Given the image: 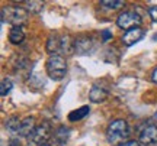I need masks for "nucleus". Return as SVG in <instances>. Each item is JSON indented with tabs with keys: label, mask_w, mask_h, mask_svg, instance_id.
<instances>
[{
	"label": "nucleus",
	"mask_w": 157,
	"mask_h": 146,
	"mask_svg": "<svg viewBox=\"0 0 157 146\" xmlns=\"http://www.w3.org/2000/svg\"><path fill=\"white\" fill-rule=\"evenodd\" d=\"M148 146H157V143H153V145H148Z\"/></svg>",
	"instance_id": "obj_26"
},
{
	"label": "nucleus",
	"mask_w": 157,
	"mask_h": 146,
	"mask_svg": "<svg viewBox=\"0 0 157 146\" xmlns=\"http://www.w3.org/2000/svg\"><path fill=\"white\" fill-rule=\"evenodd\" d=\"M101 35H102V41H103V42H108V41L112 38V32H111V30H108V29L102 30Z\"/></svg>",
	"instance_id": "obj_21"
},
{
	"label": "nucleus",
	"mask_w": 157,
	"mask_h": 146,
	"mask_svg": "<svg viewBox=\"0 0 157 146\" xmlns=\"http://www.w3.org/2000/svg\"><path fill=\"white\" fill-rule=\"evenodd\" d=\"M68 136H70V129L66 127V126H60V127L54 132V139H56L58 146L66 145V142L68 141Z\"/></svg>",
	"instance_id": "obj_12"
},
{
	"label": "nucleus",
	"mask_w": 157,
	"mask_h": 146,
	"mask_svg": "<svg viewBox=\"0 0 157 146\" xmlns=\"http://www.w3.org/2000/svg\"><path fill=\"white\" fill-rule=\"evenodd\" d=\"M26 9L32 13H39V12L44 9V3L42 2H25Z\"/></svg>",
	"instance_id": "obj_17"
},
{
	"label": "nucleus",
	"mask_w": 157,
	"mask_h": 146,
	"mask_svg": "<svg viewBox=\"0 0 157 146\" xmlns=\"http://www.w3.org/2000/svg\"><path fill=\"white\" fill-rule=\"evenodd\" d=\"M5 126H6V129H7L9 133H12V135H17V130H19V126H21V120H19L17 116H12V117L6 119Z\"/></svg>",
	"instance_id": "obj_15"
},
{
	"label": "nucleus",
	"mask_w": 157,
	"mask_h": 146,
	"mask_svg": "<svg viewBox=\"0 0 157 146\" xmlns=\"http://www.w3.org/2000/svg\"><path fill=\"white\" fill-rule=\"evenodd\" d=\"M61 52H64V54L74 52V41L70 35L61 36Z\"/></svg>",
	"instance_id": "obj_16"
},
{
	"label": "nucleus",
	"mask_w": 157,
	"mask_h": 146,
	"mask_svg": "<svg viewBox=\"0 0 157 146\" xmlns=\"http://www.w3.org/2000/svg\"><path fill=\"white\" fill-rule=\"evenodd\" d=\"M23 39H25V32H23L22 26H13L9 32V41L12 44L17 45V44H22Z\"/></svg>",
	"instance_id": "obj_13"
},
{
	"label": "nucleus",
	"mask_w": 157,
	"mask_h": 146,
	"mask_svg": "<svg viewBox=\"0 0 157 146\" xmlns=\"http://www.w3.org/2000/svg\"><path fill=\"white\" fill-rule=\"evenodd\" d=\"M140 23H141V16L138 13H135V12H124L117 19L118 26L121 29H127V30L140 26Z\"/></svg>",
	"instance_id": "obj_6"
},
{
	"label": "nucleus",
	"mask_w": 157,
	"mask_h": 146,
	"mask_svg": "<svg viewBox=\"0 0 157 146\" xmlns=\"http://www.w3.org/2000/svg\"><path fill=\"white\" fill-rule=\"evenodd\" d=\"M66 73H67L66 58L60 54L50 55L48 61H47V74L50 75V78L54 80V81H60V80L64 78Z\"/></svg>",
	"instance_id": "obj_3"
},
{
	"label": "nucleus",
	"mask_w": 157,
	"mask_h": 146,
	"mask_svg": "<svg viewBox=\"0 0 157 146\" xmlns=\"http://www.w3.org/2000/svg\"><path fill=\"white\" fill-rule=\"evenodd\" d=\"M143 36H144V29H141L140 26L132 28L122 35V44L125 46H132L138 41L143 39Z\"/></svg>",
	"instance_id": "obj_9"
},
{
	"label": "nucleus",
	"mask_w": 157,
	"mask_h": 146,
	"mask_svg": "<svg viewBox=\"0 0 157 146\" xmlns=\"http://www.w3.org/2000/svg\"><path fill=\"white\" fill-rule=\"evenodd\" d=\"M47 51L51 55H57V52L61 51V38H58L56 34L50 35V38L47 41Z\"/></svg>",
	"instance_id": "obj_11"
},
{
	"label": "nucleus",
	"mask_w": 157,
	"mask_h": 146,
	"mask_svg": "<svg viewBox=\"0 0 157 146\" xmlns=\"http://www.w3.org/2000/svg\"><path fill=\"white\" fill-rule=\"evenodd\" d=\"M148 15H150L153 22H157V6L156 5L148 7Z\"/></svg>",
	"instance_id": "obj_20"
},
{
	"label": "nucleus",
	"mask_w": 157,
	"mask_h": 146,
	"mask_svg": "<svg viewBox=\"0 0 157 146\" xmlns=\"http://www.w3.org/2000/svg\"><path fill=\"white\" fill-rule=\"evenodd\" d=\"M151 81L157 84V67L154 68V71H153V74H151Z\"/></svg>",
	"instance_id": "obj_24"
},
{
	"label": "nucleus",
	"mask_w": 157,
	"mask_h": 146,
	"mask_svg": "<svg viewBox=\"0 0 157 146\" xmlns=\"http://www.w3.org/2000/svg\"><path fill=\"white\" fill-rule=\"evenodd\" d=\"M129 136V129H128V123L122 120V119H118V120H113L112 123L108 126L106 130V139L109 143H119V142L128 139ZM124 143V142H122Z\"/></svg>",
	"instance_id": "obj_2"
},
{
	"label": "nucleus",
	"mask_w": 157,
	"mask_h": 146,
	"mask_svg": "<svg viewBox=\"0 0 157 146\" xmlns=\"http://www.w3.org/2000/svg\"><path fill=\"white\" fill-rule=\"evenodd\" d=\"M36 127L35 126V119L32 116H29V117H25L21 122V126H19V130H17V135L19 136H23V137H28L34 129Z\"/></svg>",
	"instance_id": "obj_10"
},
{
	"label": "nucleus",
	"mask_w": 157,
	"mask_h": 146,
	"mask_svg": "<svg viewBox=\"0 0 157 146\" xmlns=\"http://www.w3.org/2000/svg\"><path fill=\"white\" fill-rule=\"evenodd\" d=\"M42 146H51V145H50V143H45V145H42Z\"/></svg>",
	"instance_id": "obj_25"
},
{
	"label": "nucleus",
	"mask_w": 157,
	"mask_h": 146,
	"mask_svg": "<svg viewBox=\"0 0 157 146\" xmlns=\"http://www.w3.org/2000/svg\"><path fill=\"white\" fill-rule=\"evenodd\" d=\"M12 87H13V84H12V81L9 78H3L2 80V85H0V94L5 97L7 96L9 93H10Z\"/></svg>",
	"instance_id": "obj_18"
},
{
	"label": "nucleus",
	"mask_w": 157,
	"mask_h": 146,
	"mask_svg": "<svg viewBox=\"0 0 157 146\" xmlns=\"http://www.w3.org/2000/svg\"><path fill=\"white\" fill-rule=\"evenodd\" d=\"M101 5L105 7V9H119L121 6H124V2H119V0H112V2H109V0H102Z\"/></svg>",
	"instance_id": "obj_19"
},
{
	"label": "nucleus",
	"mask_w": 157,
	"mask_h": 146,
	"mask_svg": "<svg viewBox=\"0 0 157 146\" xmlns=\"http://www.w3.org/2000/svg\"><path fill=\"white\" fill-rule=\"evenodd\" d=\"M92 48H93V41L87 35H82L74 39V52H77L80 55L89 54Z\"/></svg>",
	"instance_id": "obj_8"
},
{
	"label": "nucleus",
	"mask_w": 157,
	"mask_h": 146,
	"mask_svg": "<svg viewBox=\"0 0 157 146\" xmlns=\"http://www.w3.org/2000/svg\"><path fill=\"white\" fill-rule=\"evenodd\" d=\"M7 146H21V142H19V139H10L7 142Z\"/></svg>",
	"instance_id": "obj_23"
},
{
	"label": "nucleus",
	"mask_w": 157,
	"mask_h": 146,
	"mask_svg": "<svg viewBox=\"0 0 157 146\" xmlns=\"http://www.w3.org/2000/svg\"><path fill=\"white\" fill-rule=\"evenodd\" d=\"M119 146H141V145L135 141H127V142H124V143H121Z\"/></svg>",
	"instance_id": "obj_22"
},
{
	"label": "nucleus",
	"mask_w": 157,
	"mask_h": 146,
	"mask_svg": "<svg viewBox=\"0 0 157 146\" xmlns=\"http://www.w3.org/2000/svg\"><path fill=\"white\" fill-rule=\"evenodd\" d=\"M89 113H90V107L83 106V107L76 109V110H73V112L70 113V114H68V120H70V122H78V120H82V119L86 117Z\"/></svg>",
	"instance_id": "obj_14"
},
{
	"label": "nucleus",
	"mask_w": 157,
	"mask_h": 146,
	"mask_svg": "<svg viewBox=\"0 0 157 146\" xmlns=\"http://www.w3.org/2000/svg\"><path fill=\"white\" fill-rule=\"evenodd\" d=\"M2 22L10 23L12 26H22L28 22V10L19 6H9L2 9Z\"/></svg>",
	"instance_id": "obj_1"
},
{
	"label": "nucleus",
	"mask_w": 157,
	"mask_h": 146,
	"mask_svg": "<svg viewBox=\"0 0 157 146\" xmlns=\"http://www.w3.org/2000/svg\"><path fill=\"white\" fill-rule=\"evenodd\" d=\"M108 94H109V87L103 81H101V83H95V84L92 85L90 93H89V98L93 103H101V101L106 100Z\"/></svg>",
	"instance_id": "obj_7"
},
{
	"label": "nucleus",
	"mask_w": 157,
	"mask_h": 146,
	"mask_svg": "<svg viewBox=\"0 0 157 146\" xmlns=\"http://www.w3.org/2000/svg\"><path fill=\"white\" fill-rule=\"evenodd\" d=\"M138 137L140 142L144 145H153L157 143V124L147 122L138 129Z\"/></svg>",
	"instance_id": "obj_5"
},
{
	"label": "nucleus",
	"mask_w": 157,
	"mask_h": 146,
	"mask_svg": "<svg viewBox=\"0 0 157 146\" xmlns=\"http://www.w3.org/2000/svg\"><path fill=\"white\" fill-rule=\"evenodd\" d=\"M51 133H52V130H51V126L48 122H44L42 124H39L34 129V132L31 133V135L26 137V141H28V145L29 146H42L45 145L48 139L51 137Z\"/></svg>",
	"instance_id": "obj_4"
}]
</instances>
